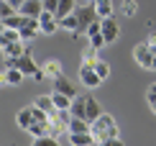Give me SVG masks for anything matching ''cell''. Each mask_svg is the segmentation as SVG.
<instances>
[{
  "label": "cell",
  "instance_id": "obj_16",
  "mask_svg": "<svg viewBox=\"0 0 156 146\" xmlns=\"http://www.w3.org/2000/svg\"><path fill=\"white\" fill-rule=\"evenodd\" d=\"M51 95H54V105L59 110H72V100H74V97L64 95V92H59V90H51Z\"/></svg>",
  "mask_w": 156,
  "mask_h": 146
},
{
  "label": "cell",
  "instance_id": "obj_14",
  "mask_svg": "<svg viewBox=\"0 0 156 146\" xmlns=\"http://www.w3.org/2000/svg\"><path fill=\"white\" fill-rule=\"evenodd\" d=\"M23 72L18 69V67H10V69H3V82L5 85H21L23 82Z\"/></svg>",
  "mask_w": 156,
  "mask_h": 146
},
{
  "label": "cell",
  "instance_id": "obj_31",
  "mask_svg": "<svg viewBox=\"0 0 156 146\" xmlns=\"http://www.w3.org/2000/svg\"><path fill=\"white\" fill-rule=\"evenodd\" d=\"M146 41L151 44V46H156V31H151V34H148V38H146Z\"/></svg>",
  "mask_w": 156,
  "mask_h": 146
},
{
  "label": "cell",
  "instance_id": "obj_8",
  "mask_svg": "<svg viewBox=\"0 0 156 146\" xmlns=\"http://www.w3.org/2000/svg\"><path fill=\"white\" fill-rule=\"evenodd\" d=\"M54 90H59V92H64V95H69V97L80 95V92H77V87H74V82H72L69 77H64V75L54 77Z\"/></svg>",
  "mask_w": 156,
  "mask_h": 146
},
{
  "label": "cell",
  "instance_id": "obj_7",
  "mask_svg": "<svg viewBox=\"0 0 156 146\" xmlns=\"http://www.w3.org/2000/svg\"><path fill=\"white\" fill-rule=\"evenodd\" d=\"M38 21H41V34H46V36H54L56 31L62 28L56 13H51V10H44L41 16H38Z\"/></svg>",
  "mask_w": 156,
  "mask_h": 146
},
{
  "label": "cell",
  "instance_id": "obj_3",
  "mask_svg": "<svg viewBox=\"0 0 156 146\" xmlns=\"http://www.w3.org/2000/svg\"><path fill=\"white\" fill-rule=\"evenodd\" d=\"M133 59H136L144 69H151V64H154V46L148 44V41L136 44V46H133Z\"/></svg>",
  "mask_w": 156,
  "mask_h": 146
},
{
  "label": "cell",
  "instance_id": "obj_27",
  "mask_svg": "<svg viewBox=\"0 0 156 146\" xmlns=\"http://www.w3.org/2000/svg\"><path fill=\"white\" fill-rule=\"evenodd\" d=\"M95 72H97V75H100L102 79H108V77H110V64H108V62H102V59H97Z\"/></svg>",
  "mask_w": 156,
  "mask_h": 146
},
{
  "label": "cell",
  "instance_id": "obj_9",
  "mask_svg": "<svg viewBox=\"0 0 156 146\" xmlns=\"http://www.w3.org/2000/svg\"><path fill=\"white\" fill-rule=\"evenodd\" d=\"M67 141L72 144V146H90V144H97L95 136H92V131H77V133H69Z\"/></svg>",
  "mask_w": 156,
  "mask_h": 146
},
{
  "label": "cell",
  "instance_id": "obj_24",
  "mask_svg": "<svg viewBox=\"0 0 156 146\" xmlns=\"http://www.w3.org/2000/svg\"><path fill=\"white\" fill-rule=\"evenodd\" d=\"M97 51H100V49H95V46L84 49V51H82V64H90V67H95L97 59H100V57H97Z\"/></svg>",
  "mask_w": 156,
  "mask_h": 146
},
{
  "label": "cell",
  "instance_id": "obj_2",
  "mask_svg": "<svg viewBox=\"0 0 156 146\" xmlns=\"http://www.w3.org/2000/svg\"><path fill=\"white\" fill-rule=\"evenodd\" d=\"M74 13H77V31H74V38H80V36H87V28L92 26L97 18V8H95V3H82L80 8H74Z\"/></svg>",
  "mask_w": 156,
  "mask_h": 146
},
{
  "label": "cell",
  "instance_id": "obj_28",
  "mask_svg": "<svg viewBox=\"0 0 156 146\" xmlns=\"http://www.w3.org/2000/svg\"><path fill=\"white\" fill-rule=\"evenodd\" d=\"M146 103H148V108H151V113L156 115V92H151V90L146 92Z\"/></svg>",
  "mask_w": 156,
  "mask_h": 146
},
{
  "label": "cell",
  "instance_id": "obj_23",
  "mask_svg": "<svg viewBox=\"0 0 156 146\" xmlns=\"http://www.w3.org/2000/svg\"><path fill=\"white\" fill-rule=\"evenodd\" d=\"M0 41H3V46H5V44H13V41H23V38H21V31L18 28H3Z\"/></svg>",
  "mask_w": 156,
  "mask_h": 146
},
{
  "label": "cell",
  "instance_id": "obj_15",
  "mask_svg": "<svg viewBox=\"0 0 156 146\" xmlns=\"http://www.w3.org/2000/svg\"><path fill=\"white\" fill-rule=\"evenodd\" d=\"M84 113H87V92H82V95H74V100H72V115L84 118Z\"/></svg>",
  "mask_w": 156,
  "mask_h": 146
},
{
  "label": "cell",
  "instance_id": "obj_17",
  "mask_svg": "<svg viewBox=\"0 0 156 146\" xmlns=\"http://www.w3.org/2000/svg\"><path fill=\"white\" fill-rule=\"evenodd\" d=\"M90 128H92V123H90L87 118L72 115V121H69V133H77V131H90Z\"/></svg>",
  "mask_w": 156,
  "mask_h": 146
},
{
  "label": "cell",
  "instance_id": "obj_1",
  "mask_svg": "<svg viewBox=\"0 0 156 146\" xmlns=\"http://www.w3.org/2000/svg\"><path fill=\"white\" fill-rule=\"evenodd\" d=\"M90 131H92V136H95V141H97V144L105 146L113 136H118V123H115V118H113V115L102 113L100 118H95V121H92V128H90Z\"/></svg>",
  "mask_w": 156,
  "mask_h": 146
},
{
  "label": "cell",
  "instance_id": "obj_11",
  "mask_svg": "<svg viewBox=\"0 0 156 146\" xmlns=\"http://www.w3.org/2000/svg\"><path fill=\"white\" fill-rule=\"evenodd\" d=\"M16 123H18V128L28 131V128H31V123H34V105H26V108H21V110H18Z\"/></svg>",
  "mask_w": 156,
  "mask_h": 146
},
{
  "label": "cell",
  "instance_id": "obj_12",
  "mask_svg": "<svg viewBox=\"0 0 156 146\" xmlns=\"http://www.w3.org/2000/svg\"><path fill=\"white\" fill-rule=\"evenodd\" d=\"M23 13V16H34V18H38L44 13V0H26V3L18 8Z\"/></svg>",
  "mask_w": 156,
  "mask_h": 146
},
{
  "label": "cell",
  "instance_id": "obj_10",
  "mask_svg": "<svg viewBox=\"0 0 156 146\" xmlns=\"http://www.w3.org/2000/svg\"><path fill=\"white\" fill-rule=\"evenodd\" d=\"M102 34H105V41H108V44H113L115 38H118L120 28H118V23H115V18H113V16L102 18Z\"/></svg>",
  "mask_w": 156,
  "mask_h": 146
},
{
  "label": "cell",
  "instance_id": "obj_25",
  "mask_svg": "<svg viewBox=\"0 0 156 146\" xmlns=\"http://www.w3.org/2000/svg\"><path fill=\"white\" fill-rule=\"evenodd\" d=\"M59 26H62V28H67V31H72V34H74V31H77V13L72 10L69 16L59 18Z\"/></svg>",
  "mask_w": 156,
  "mask_h": 146
},
{
  "label": "cell",
  "instance_id": "obj_21",
  "mask_svg": "<svg viewBox=\"0 0 156 146\" xmlns=\"http://www.w3.org/2000/svg\"><path fill=\"white\" fill-rule=\"evenodd\" d=\"M34 105H38V108L46 110V113H51V110L56 108V105H54V95H38L36 100H34Z\"/></svg>",
  "mask_w": 156,
  "mask_h": 146
},
{
  "label": "cell",
  "instance_id": "obj_26",
  "mask_svg": "<svg viewBox=\"0 0 156 146\" xmlns=\"http://www.w3.org/2000/svg\"><path fill=\"white\" fill-rule=\"evenodd\" d=\"M120 10L126 13L128 18H133V16H136V10H138V5H136V0H123V5H120Z\"/></svg>",
  "mask_w": 156,
  "mask_h": 146
},
{
  "label": "cell",
  "instance_id": "obj_4",
  "mask_svg": "<svg viewBox=\"0 0 156 146\" xmlns=\"http://www.w3.org/2000/svg\"><path fill=\"white\" fill-rule=\"evenodd\" d=\"M16 67L21 69V72H23L26 77H34L36 72L41 69V67H38V64L34 62V57H31V44H28V51H26V54H21V57H16Z\"/></svg>",
  "mask_w": 156,
  "mask_h": 146
},
{
  "label": "cell",
  "instance_id": "obj_30",
  "mask_svg": "<svg viewBox=\"0 0 156 146\" xmlns=\"http://www.w3.org/2000/svg\"><path fill=\"white\" fill-rule=\"evenodd\" d=\"M123 141H120V136H113V138H110V141L105 144V146H120Z\"/></svg>",
  "mask_w": 156,
  "mask_h": 146
},
{
  "label": "cell",
  "instance_id": "obj_18",
  "mask_svg": "<svg viewBox=\"0 0 156 146\" xmlns=\"http://www.w3.org/2000/svg\"><path fill=\"white\" fill-rule=\"evenodd\" d=\"M41 67L46 69V75H49L51 79H54V77H59V75H64V72H62V62H59V59H46V62H44Z\"/></svg>",
  "mask_w": 156,
  "mask_h": 146
},
{
  "label": "cell",
  "instance_id": "obj_13",
  "mask_svg": "<svg viewBox=\"0 0 156 146\" xmlns=\"http://www.w3.org/2000/svg\"><path fill=\"white\" fill-rule=\"evenodd\" d=\"M100 115H102V108H100V103H97L95 97L87 92V113H84V118H87V121L92 123L95 118H100Z\"/></svg>",
  "mask_w": 156,
  "mask_h": 146
},
{
  "label": "cell",
  "instance_id": "obj_29",
  "mask_svg": "<svg viewBox=\"0 0 156 146\" xmlns=\"http://www.w3.org/2000/svg\"><path fill=\"white\" fill-rule=\"evenodd\" d=\"M56 8H59V0H44V10L56 13Z\"/></svg>",
  "mask_w": 156,
  "mask_h": 146
},
{
  "label": "cell",
  "instance_id": "obj_5",
  "mask_svg": "<svg viewBox=\"0 0 156 146\" xmlns=\"http://www.w3.org/2000/svg\"><path fill=\"white\" fill-rule=\"evenodd\" d=\"M18 31H21V38H23V41H34L36 34H41V21L34 18V16H26V21H23V26H21Z\"/></svg>",
  "mask_w": 156,
  "mask_h": 146
},
{
  "label": "cell",
  "instance_id": "obj_32",
  "mask_svg": "<svg viewBox=\"0 0 156 146\" xmlns=\"http://www.w3.org/2000/svg\"><path fill=\"white\" fill-rule=\"evenodd\" d=\"M10 3H13V5H16V8H21V5L26 3V0H10Z\"/></svg>",
  "mask_w": 156,
  "mask_h": 146
},
{
  "label": "cell",
  "instance_id": "obj_33",
  "mask_svg": "<svg viewBox=\"0 0 156 146\" xmlns=\"http://www.w3.org/2000/svg\"><path fill=\"white\" fill-rule=\"evenodd\" d=\"M151 69H156V46H154V64H151Z\"/></svg>",
  "mask_w": 156,
  "mask_h": 146
},
{
  "label": "cell",
  "instance_id": "obj_35",
  "mask_svg": "<svg viewBox=\"0 0 156 146\" xmlns=\"http://www.w3.org/2000/svg\"><path fill=\"white\" fill-rule=\"evenodd\" d=\"M82 3H95V0H82Z\"/></svg>",
  "mask_w": 156,
  "mask_h": 146
},
{
  "label": "cell",
  "instance_id": "obj_22",
  "mask_svg": "<svg viewBox=\"0 0 156 146\" xmlns=\"http://www.w3.org/2000/svg\"><path fill=\"white\" fill-rule=\"evenodd\" d=\"M77 8V0H59V8H56V18H64V16H69Z\"/></svg>",
  "mask_w": 156,
  "mask_h": 146
},
{
  "label": "cell",
  "instance_id": "obj_19",
  "mask_svg": "<svg viewBox=\"0 0 156 146\" xmlns=\"http://www.w3.org/2000/svg\"><path fill=\"white\" fill-rule=\"evenodd\" d=\"M23 21H26V16H23L21 10H18V13H13V16L3 18V28H21Z\"/></svg>",
  "mask_w": 156,
  "mask_h": 146
},
{
  "label": "cell",
  "instance_id": "obj_6",
  "mask_svg": "<svg viewBox=\"0 0 156 146\" xmlns=\"http://www.w3.org/2000/svg\"><path fill=\"white\" fill-rule=\"evenodd\" d=\"M80 82H82L87 90H95L97 85L102 82V77L95 72V67H90V64H82V67H80Z\"/></svg>",
  "mask_w": 156,
  "mask_h": 146
},
{
  "label": "cell",
  "instance_id": "obj_34",
  "mask_svg": "<svg viewBox=\"0 0 156 146\" xmlns=\"http://www.w3.org/2000/svg\"><path fill=\"white\" fill-rule=\"evenodd\" d=\"M148 90H151V92H156V82H154V85H151V87H148Z\"/></svg>",
  "mask_w": 156,
  "mask_h": 146
},
{
  "label": "cell",
  "instance_id": "obj_20",
  "mask_svg": "<svg viewBox=\"0 0 156 146\" xmlns=\"http://www.w3.org/2000/svg\"><path fill=\"white\" fill-rule=\"evenodd\" d=\"M95 8L100 18H108V16H113V0H95Z\"/></svg>",
  "mask_w": 156,
  "mask_h": 146
}]
</instances>
